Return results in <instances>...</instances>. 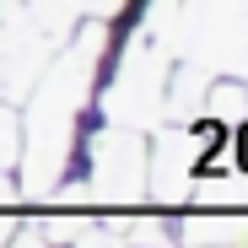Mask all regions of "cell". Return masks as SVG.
Here are the masks:
<instances>
[{"instance_id":"6","label":"cell","mask_w":248,"mask_h":248,"mask_svg":"<svg viewBox=\"0 0 248 248\" xmlns=\"http://www.w3.org/2000/svg\"><path fill=\"white\" fill-rule=\"evenodd\" d=\"M16 200V184H11V173H0V205H11Z\"/></svg>"},{"instance_id":"5","label":"cell","mask_w":248,"mask_h":248,"mask_svg":"<svg viewBox=\"0 0 248 248\" xmlns=\"http://www.w3.org/2000/svg\"><path fill=\"white\" fill-rule=\"evenodd\" d=\"M200 200H211V205H221V200H232V194H227V189H200ZM237 200H243V205H248V189H243V194H237Z\"/></svg>"},{"instance_id":"9","label":"cell","mask_w":248,"mask_h":248,"mask_svg":"<svg viewBox=\"0 0 248 248\" xmlns=\"http://www.w3.org/2000/svg\"><path fill=\"white\" fill-rule=\"evenodd\" d=\"M6 248H44V243H38V237H11Z\"/></svg>"},{"instance_id":"8","label":"cell","mask_w":248,"mask_h":248,"mask_svg":"<svg viewBox=\"0 0 248 248\" xmlns=\"http://www.w3.org/2000/svg\"><path fill=\"white\" fill-rule=\"evenodd\" d=\"M11 237H16V227H11V221H6V216H0V248H6V243H11Z\"/></svg>"},{"instance_id":"1","label":"cell","mask_w":248,"mask_h":248,"mask_svg":"<svg viewBox=\"0 0 248 248\" xmlns=\"http://www.w3.org/2000/svg\"><path fill=\"white\" fill-rule=\"evenodd\" d=\"M97 49H103V32H87L81 49L70 54H54V70L44 76L38 87V103H32V124H27V189L44 194L49 178L65 168V151H70V135H76V113L92 92V70H97Z\"/></svg>"},{"instance_id":"7","label":"cell","mask_w":248,"mask_h":248,"mask_svg":"<svg viewBox=\"0 0 248 248\" xmlns=\"http://www.w3.org/2000/svg\"><path fill=\"white\" fill-rule=\"evenodd\" d=\"M81 248H119L113 237H81Z\"/></svg>"},{"instance_id":"4","label":"cell","mask_w":248,"mask_h":248,"mask_svg":"<svg viewBox=\"0 0 248 248\" xmlns=\"http://www.w3.org/2000/svg\"><path fill=\"white\" fill-rule=\"evenodd\" d=\"M227 146H232V162H237V173L248 178V119L237 124V140H227Z\"/></svg>"},{"instance_id":"3","label":"cell","mask_w":248,"mask_h":248,"mask_svg":"<svg viewBox=\"0 0 248 248\" xmlns=\"http://www.w3.org/2000/svg\"><path fill=\"white\" fill-rule=\"evenodd\" d=\"M22 156V135H16V119L11 108H0V173H11V162Z\"/></svg>"},{"instance_id":"2","label":"cell","mask_w":248,"mask_h":248,"mask_svg":"<svg viewBox=\"0 0 248 248\" xmlns=\"http://www.w3.org/2000/svg\"><path fill=\"white\" fill-rule=\"evenodd\" d=\"M92 168H97V200H135L146 194V146L135 135H103L92 146Z\"/></svg>"}]
</instances>
